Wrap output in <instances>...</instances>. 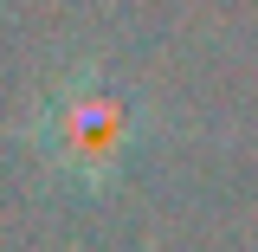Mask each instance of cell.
Returning <instances> with one entry per match:
<instances>
[{"label":"cell","mask_w":258,"mask_h":252,"mask_svg":"<svg viewBox=\"0 0 258 252\" xmlns=\"http://www.w3.org/2000/svg\"><path fill=\"white\" fill-rule=\"evenodd\" d=\"M136 136H142V104L123 84H110L103 65L64 71L45 91L39 123H32V142H39L45 168L58 181H71V188H84V194H103L123 175Z\"/></svg>","instance_id":"6da1fadb"}]
</instances>
